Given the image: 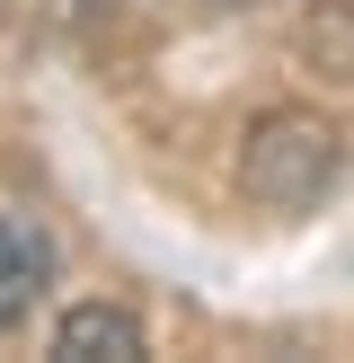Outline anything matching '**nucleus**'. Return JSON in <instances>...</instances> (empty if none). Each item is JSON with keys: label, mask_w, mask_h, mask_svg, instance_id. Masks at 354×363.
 Segmentation results:
<instances>
[{"label": "nucleus", "mask_w": 354, "mask_h": 363, "mask_svg": "<svg viewBox=\"0 0 354 363\" xmlns=\"http://www.w3.org/2000/svg\"><path fill=\"white\" fill-rule=\"evenodd\" d=\"M53 354L62 363H133L142 354V319L124 311V301H80V311H62L53 319Z\"/></svg>", "instance_id": "obj_1"}, {"label": "nucleus", "mask_w": 354, "mask_h": 363, "mask_svg": "<svg viewBox=\"0 0 354 363\" xmlns=\"http://www.w3.org/2000/svg\"><path fill=\"white\" fill-rule=\"evenodd\" d=\"M45 275H53V240L18 213H0V328H18L45 301Z\"/></svg>", "instance_id": "obj_2"}, {"label": "nucleus", "mask_w": 354, "mask_h": 363, "mask_svg": "<svg viewBox=\"0 0 354 363\" xmlns=\"http://www.w3.org/2000/svg\"><path fill=\"white\" fill-rule=\"evenodd\" d=\"M186 9H248V0H186Z\"/></svg>", "instance_id": "obj_3"}]
</instances>
